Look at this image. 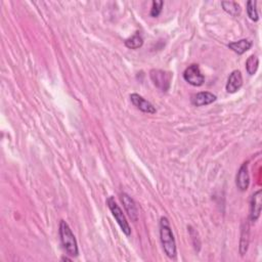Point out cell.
Wrapping results in <instances>:
<instances>
[{
  "instance_id": "6da1fadb",
  "label": "cell",
  "mask_w": 262,
  "mask_h": 262,
  "mask_svg": "<svg viewBox=\"0 0 262 262\" xmlns=\"http://www.w3.org/2000/svg\"><path fill=\"white\" fill-rule=\"evenodd\" d=\"M160 239L166 255L171 259H175L177 253L176 243L167 217H161L160 219Z\"/></svg>"
},
{
  "instance_id": "7a4b0ae2",
  "label": "cell",
  "mask_w": 262,
  "mask_h": 262,
  "mask_svg": "<svg viewBox=\"0 0 262 262\" xmlns=\"http://www.w3.org/2000/svg\"><path fill=\"white\" fill-rule=\"evenodd\" d=\"M60 237L62 241V245L66 250V252L68 253V255L72 257H77L79 254V250L76 238H75L69 224L65 220H62L60 223Z\"/></svg>"
},
{
  "instance_id": "3957f363",
  "label": "cell",
  "mask_w": 262,
  "mask_h": 262,
  "mask_svg": "<svg viewBox=\"0 0 262 262\" xmlns=\"http://www.w3.org/2000/svg\"><path fill=\"white\" fill-rule=\"evenodd\" d=\"M107 204H108V207L111 210L112 214H113L114 218L116 219V221L120 226L121 229H122V231L125 233L126 236L129 237L131 235V229H130L129 224L126 220V217H125L123 211L121 210L119 205L115 202V199L113 198V196H109L108 200H107Z\"/></svg>"
},
{
  "instance_id": "277c9868",
  "label": "cell",
  "mask_w": 262,
  "mask_h": 262,
  "mask_svg": "<svg viewBox=\"0 0 262 262\" xmlns=\"http://www.w3.org/2000/svg\"><path fill=\"white\" fill-rule=\"evenodd\" d=\"M183 79L193 86H202L205 81L204 75L201 73V70L198 65H191L189 68H186L183 72Z\"/></svg>"
},
{
  "instance_id": "5b68a950",
  "label": "cell",
  "mask_w": 262,
  "mask_h": 262,
  "mask_svg": "<svg viewBox=\"0 0 262 262\" xmlns=\"http://www.w3.org/2000/svg\"><path fill=\"white\" fill-rule=\"evenodd\" d=\"M149 75H151V79L156 87H158L163 92L169 89L170 82H171L170 73H167L162 70H152Z\"/></svg>"
},
{
  "instance_id": "8992f818",
  "label": "cell",
  "mask_w": 262,
  "mask_h": 262,
  "mask_svg": "<svg viewBox=\"0 0 262 262\" xmlns=\"http://www.w3.org/2000/svg\"><path fill=\"white\" fill-rule=\"evenodd\" d=\"M130 100L138 110L144 112V113L155 114L157 112L155 107L151 104V102L145 99L143 97L137 95V93H132V95L130 96Z\"/></svg>"
},
{
  "instance_id": "52a82bcc",
  "label": "cell",
  "mask_w": 262,
  "mask_h": 262,
  "mask_svg": "<svg viewBox=\"0 0 262 262\" xmlns=\"http://www.w3.org/2000/svg\"><path fill=\"white\" fill-rule=\"evenodd\" d=\"M236 184L237 188L241 191V192H246L249 188L250 184V176H249V172H248V163H244L237 174L236 177Z\"/></svg>"
},
{
  "instance_id": "ba28073f",
  "label": "cell",
  "mask_w": 262,
  "mask_h": 262,
  "mask_svg": "<svg viewBox=\"0 0 262 262\" xmlns=\"http://www.w3.org/2000/svg\"><path fill=\"white\" fill-rule=\"evenodd\" d=\"M261 204H262V196L261 191H257L253 194L251 198V206H250V219L255 222L260 217L261 213Z\"/></svg>"
},
{
  "instance_id": "9c48e42d",
  "label": "cell",
  "mask_w": 262,
  "mask_h": 262,
  "mask_svg": "<svg viewBox=\"0 0 262 262\" xmlns=\"http://www.w3.org/2000/svg\"><path fill=\"white\" fill-rule=\"evenodd\" d=\"M121 201H122L125 211L129 215L131 220L136 221L138 218V209L134 200L131 198V196H129L127 194L123 193V194H121Z\"/></svg>"
},
{
  "instance_id": "30bf717a",
  "label": "cell",
  "mask_w": 262,
  "mask_h": 262,
  "mask_svg": "<svg viewBox=\"0 0 262 262\" xmlns=\"http://www.w3.org/2000/svg\"><path fill=\"white\" fill-rule=\"evenodd\" d=\"M216 96L208 91H202L192 97V104L196 107H203L212 104L216 100Z\"/></svg>"
},
{
  "instance_id": "8fae6325",
  "label": "cell",
  "mask_w": 262,
  "mask_h": 262,
  "mask_svg": "<svg viewBox=\"0 0 262 262\" xmlns=\"http://www.w3.org/2000/svg\"><path fill=\"white\" fill-rule=\"evenodd\" d=\"M242 85H243L242 73L239 70L232 71L228 79V83L226 86L227 91L229 93H235L242 87Z\"/></svg>"
},
{
  "instance_id": "7c38bea8",
  "label": "cell",
  "mask_w": 262,
  "mask_h": 262,
  "mask_svg": "<svg viewBox=\"0 0 262 262\" xmlns=\"http://www.w3.org/2000/svg\"><path fill=\"white\" fill-rule=\"evenodd\" d=\"M252 46V41L249 39H242L229 44V48L238 54H243L248 51Z\"/></svg>"
},
{
  "instance_id": "4fadbf2b",
  "label": "cell",
  "mask_w": 262,
  "mask_h": 262,
  "mask_svg": "<svg viewBox=\"0 0 262 262\" xmlns=\"http://www.w3.org/2000/svg\"><path fill=\"white\" fill-rule=\"evenodd\" d=\"M221 5L224 9V12H227L229 15L232 16H239L241 15V6L238 2L235 1H222Z\"/></svg>"
},
{
  "instance_id": "5bb4252c",
  "label": "cell",
  "mask_w": 262,
  "mask_h": 262,
  "mask_svg": "<svg viewBox=\"0 0 262 262\" xmlns=\"http://www.w3.org/2000/svg\"><path fill=\"white\" fill-rule=\"evenodd\" d=\"M144 44V39L142 35H140L138 32H136L131 38L127 39L125 41V46L130 49H137L139 48H142Z\"/></svg>"
},
{
  "instance_id": "9a60e30c",
  "label": "cell",
  "mask_w": 262,
  "mask_h": 262,
  "mask_svg": "<svg viewBox=\"0 0 262 262\" xmlns=\"http://www.w3.org/2000/svg\"><path fill=\"white\" fill-rule=\"evenodd\" d=\"M258 66H259V60L256 57V55H251V57L248 58L246 62V70L249 75H254L257 70H258Z\"/></svg>"
},
{
  "instance_id": "2e32d148",
  "label": "cell",
  "mask_w": 262,
  "mask_h": 262,
  "mask_svg": "<svg viewBox=\"0 0 262 262\" xmlns=\"http://www.w3.org/2000/svg\"><path fill=\"white\" fill-rule=\"evenodd\" d=\"M256 1H254V0H250V1L247 2V14H248V16L250 17V20L254 21V22H257L258 21V13H257V9H256Z\"/></svg>"
},
{
  "instance_id": "e0dca14e",
  "label": "cell",
  "mask_w": 262,
  "mask_h": 262,
  "mask_svg": "<svg viewBox=\"0 0 262 262\" xmlns=\"http://www.w3.org/2000/svg\"><path fill=\"white\" fill-rule=\"evenodd\" d=\"M163 5H164L163 1H153L152 9H151V16L153 17L159 16V15H160L161 12H162Z\"/></svg>"
}]
</instances>
